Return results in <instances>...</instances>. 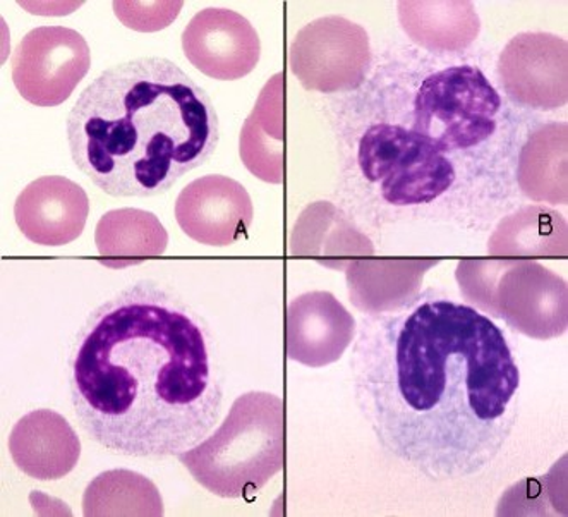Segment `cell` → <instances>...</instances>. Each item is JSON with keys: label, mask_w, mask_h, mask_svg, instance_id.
Returning <instances> with one entry per match:
<instances>
[{"label": "cell", "mask_w": 568, "mask_h": 517, "mask_svg": "<svg viewBox=\"0 0 568 517\" xmlns=\"http://www.w3.org/2000/svg\"><path fill=\"white\" fill-rule=\"evenodd\" d=\"M345 200L364 221L474 219L505 199L519 124L478 65H373L329 102Z\"/></svg>", "instance_id": "6da1fadb"}, {"label": "cell", "mask_w": 568, "mask_h": 517, "mask_svg": "<svg viewBox=\"0 0 568 517\" xmlns=\"http://www.w3.org/2000/svg\"><path fill=\"white\" fill-rule=\"evenodd\" d=\"M351 375L383 453L432 481L481 475L519 418L523 377L504 328L439 294L364 316Z\"/></svg>", "instance_id": "7a4b0ae2"}, {"label": "cell", "mask_w": 568, "mask_h": 517, "mask_svg": "<svg viewBox=\"0 0 568 517\" xmlns=\"http://www.w3.org/2000/svg\"><path fill=\"white\" fill-rule=\"evenodd\" d=\"M224 368L206 320L155 281H138L84 320L69 365L84 434L110 453L182 456L224 409Z\"/></svg>", "instance_id": "3957f363"}, {"label": "cell", "mask_w": 568, "mask_h": 517, "mask_svg": "<svg viewBox=\"0 0 568 517\" xmlns=\"http://www.w3.org/2000/svg\"><path fill=\"white\" fill-rule=\"evenodd\" d=\"M65 133L72 162L99 190L150 199L212 159L220 122L209 93L178 64L140 58L84 88Z\"/></svg>", "instance_id": "277c9868"}, {"label": "cell", "mask_w": 568, "mask_h": 517, "mask_svg": "<svg viewBox=\"0 0 568 517\" xmlns=\"http://www.w3.org/2000/svg\"><path fill=\"white\" fill-rule=\"evenodd\" d=\"M88 71L90 47L83 34L71 28H34L12 55L16 88L34 105L53 107L64 102Z\"/></svg>", "instance_id": "5b68a950"}]
</instances>
